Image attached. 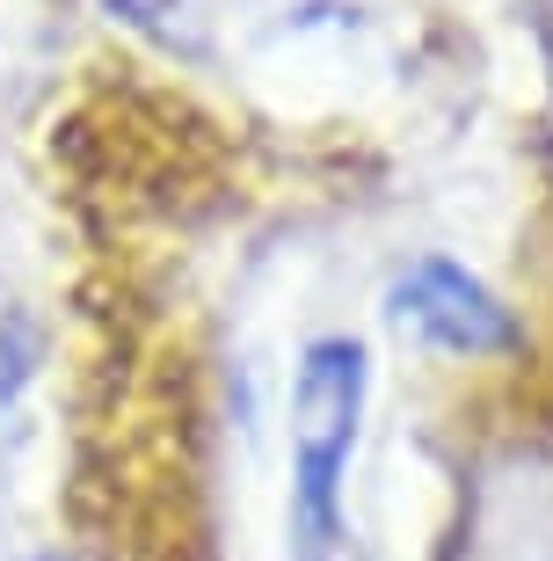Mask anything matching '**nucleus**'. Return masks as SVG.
I'll return each instance as SVG.
<instances>
[{
	"label": "nucleus",
	"instance_id": "f257e3e1",
	"mask_svg": "<svg viewBox=\"0 0 553 561\" xmlns=\"http://www.w3.org/2000/svg\"><path fill=\"white\" fill-rule=\"evenodd\" d=\"M365 416V343L321 335L291 379V561H357L343 474Z\"/></svg>",
	"mask_w": 553,
	"mask_h": 561
},
{
	"label": "nucleus",
	"instance_id": "f03ea898",
	"mask_svg": "<svg viewBox=\"0 0 553 561\" xmlns=\"http://www.w3.org/2000/svg\"><path fill=\"white\" fill-rule=\"evenodd\" d=\"M393 321L415 329L430 351H451V357L517 351V313L503 307L481 277H466L459 263H445V255H423V263L401 271V285H393Z\"/></svg>",
	"mask_w": 553,
	"mask_h": 561
},
{
	"label": "nucleus",
	"instance_id": "7ed1b4c3",
	"mask_svg": "<svg viewBox=\"0 0 553 561\" xmlns=\"http://www.w3.org/2000/svg\"><path fill=\"white\" fill-rule=\"evenodd\" d=\"M539 22H546V37H553V0H539Z\"/></svg>",
	"mask_w": 553,
	"mask_h": 561
},
{
	"label": "nucleus",
	"instance_id": "20e7f679",
	"mask_svg": "<svg viewBox=\"0 0 553 561\" xmlns=\"http://www.w3.org/2000/svg\"><path fill=\"white\" fill-rule=\"evenodd\" d=\"M37 561H66V554H37Z\"/></svg>",
	"mask_w": 553,
	"mask_h": 561
}]
</instances>
